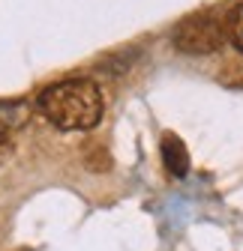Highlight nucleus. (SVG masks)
Masks as SVG:
<instances>
[{"mask_svg": "<svg viewBox=\"0 0 243 251\" xmlns=\"http://www.w3.org/2000/svg\"><path fill=\"white\" fill-rule=\"evenodd\" d=\"M36 105L60 132H87L102 120V93L90 78H66L45 87Z\"/></svg>", "mask_w": 243, "mask_h": 251, "instance_id": "1", "label": "nucleus"}, {"mask_svg": "<svg viewBox=\"0 0 243 251\" xmlns=\"http://www.w3.org/2000/svg\"><path fill=\"white\" fill-rule=\"evenodd\" d=\"M225 36L228 30L222 27V21H216L213 15H195L174 30V45L186 54H213L225 45Z\"/></svg>", "mask_w": 243, "mask_h": 251, "instance_id": "2", "label": "nucleus"}, {"mask_svg": "<svg viewBox=\"0 0 243 251\" xmlns=\"http://www.w3.org/2000/svg\"><path fill=\"white\" fill-rule=\"evenodd\" d=\"M159 152H162V165L171 176H186L189 174V152L186 144L180 141L174 132H165L159 141Z\"/></svg>", "mask_w": 243, "mask_h": 251, "instance_id": "3", "label": "nucleus"}, {"mask_svg": "<svg viewBox=\"0 0 243 251\" xmlns=\"http://www.w3.org/2000/svg\"><path fill=\"white\" fill-rule=\"evenodd\" d=\"M27 120V108L24 105H0V138H9L12 129Z\"/></svg>", "mask_w": 243, "mask_h": 251, "instance_id": "4", "label": "nucleus"}, {"mask_svg": "<svg viewBox=\"0 0 243 251\" xmlns=\"http://www.w3.org/2000/svg\"><path fill=\"white\" fill-rule=\"evenodd\" d=\"M228 39H231V45L237 51H243V6L234 9V15L228 21Z\"/></svg>", "mask_w": 243, "mask_h": 251, "instance_id": "5", "label": "nucleus"}]
</instances>
